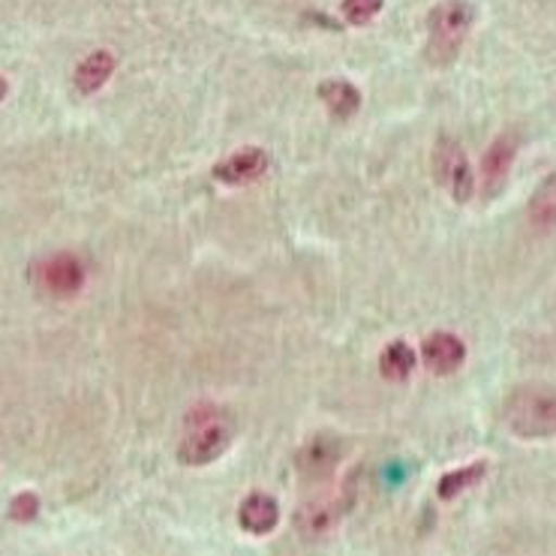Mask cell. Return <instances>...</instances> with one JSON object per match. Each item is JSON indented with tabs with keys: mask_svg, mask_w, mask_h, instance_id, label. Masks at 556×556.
I'll return each instance as SVG.
<instances>
[{
	"mask_svg": "<svg viewBox=\"0 0 556 556\" xmlns=\"http://www.w3.org/2000/svg\"><path fill=\"white\" fill-rule=\"evenodd\" d=\"M508 430L520 440H551L556 437V386L554 382H523L508 391L503 403Z\"/></svg>",
	"mask_w": 556,
	"mask_h": 556,
	"instance_id": "obj_1",
	"label": "cell"
},
{
	"mask_svg": "<svg viewBox=\"0 0 556 556\" xmlns=\"http://www.w3.org/2000/svg\"><path fill=\"white\" fill-rule=\"evenodd\" d=\"M472 22H476V7L469 0H440L427 15V64H454L472 30Z\"/></svg>",
	"mask_w": 556,
	"mask_h": 556,
	"instance_id": "obj_2",
	"label": "cell"
},
{
	"mask_svg": "<svg viewBox=\"0 0 556 556\" xmlns=\"http://www.w3.org/2000/svg\"><path fill=\"white\" fill-rule=\"evenodd\" d=\"M232 421L220 406H195L187 413V433L178 445V460L184 466H207L229 452Z\"/></svg>",
	"mask_w": 556,
	"mask_h": 556,
	"instance_id": "obj_3",
	"label": "cell"
},
{
	"mask_svg": "<svg viewBox=\"0 0 556 556\" xmlns=\"http://www.w3.org/2000/svg\"><path fill=\"white\" fill-rule=\"evenodd\" d=\"M346 457V442L331 430H319L295 452V469L307 484H323L337 472L340 460Z\"/></svg>",
	"mask_w": 556,
	"mask_h": 556,
	"instance_id": "obj_4",
	"label": "cell"
},
{
	"mask_svg": "<svg viewBox=\"0 0 556 556\" xmlns=\"http://www.w3.org/2000/svg\"><path fill=\"white\" fill-rule=\"evenodd\" d=\"M433 175L437 181L452 193L457 205H466L472 193H476V175L466 160L464 148L454 142L452 136H442L437 148H433Z\"/></svg>",
	"mask_w": 556,
	"mask_h": 556,
	"instance_id": "obj_5",
	"label": "cell"
},
{
	"mask_svg": "<svg viewBox=\"0 0 556 556\" xmlns=\"http://www.w3.org/2000/svg\"><path fill=\"white\" fill-rule=\"evenodd\" d=\"M350 505L352 496L346 491L334 493V496H313L307 503L298 505L295 530L301 535H307V539H323L343 520Z\"/></svg>",
	"mask_w": 556,
	"mask_h": 556,
	"instance_id": "obj_6",
	"label": "cell"
},
{
	"mask_svg": "<svg viewBox=\"0 0 556 556\" xmlns=\"http://www.w3.org/2000/svg\"><path fill=\"white\" fill-rule=\"evenodd\" d=\"M268 151H262V148H238L229 156H223L220 163H214L211 168V175H214V181L226 184V187H244V184L260 181L262 175L268 172Z\"/></svg>",
	"mask_w": 556,
	"mask_h": 556,
	"instance_id": "obj_7",
	"label": "cell"
},
{
	"mask_svg": "<svg viewBox=\"0 0 556 556\" xmlns=\"http://www.w3.org/2000/svg\"><path fill=\"white\" fill-rule=\"evenodd\" d=\"M37 280L49 295L70 298L85 286V265L73 253H58V256L39 262Z\"/></svg>",
	"mask_w": 556,
	"mask_h": 556,
	"instance_id": "obj_8",
	"label": "cell"
},
{
	"mask_svg": "<svg viewBox=\"0 0 556 556\" xmlns=\"http://www.w3.org/2000/svg\"><path fill=\"white\" fill-rule=\"evenodd\" d=\"M515 156H518V136L515 132H503L491 142V148L484 151V160H481V187H484V195L491 199L503 190L508 172L515 166Z\"/></svg>",
	"mask_w": 556,
	"mask_h": 556,
	"instance_id": "obj_9",
	"label": "cell"
},
{
	"mask_svg": "<svg viewBox=\"0 0 556 556\" xmlns=\"http://www.w3.org/2000/svg\"><path fill=\"white\" fill-rule=\"evenodd\" d=\"M421 358H425L427 370H433L437 376L454 374L466 362L464 340L457 334H448V331H437L421 343Z\"/></svg>",
	"mask_w": 556,
	"mask_h": 556,
	"instance_id": "obj_10",
	"label": "cell"
},
{
	"mask_svg": "<svg viewBox=\"0 0 556 556\" xmlns=\"http://www.w3.org/2000/svg\"><path fill=\"white\" fill-rule=\"evenodd\" d=\"M280 523V505L268 493H250L238 505V527L250 535H268Z\"/></svg>",
	"mask_w": 556,
	"mask_h": 556,
	"instance_id": "obj_11",
	"label": "cell"
},
{
	"mask_svg": "<svg viewBox=\"0 0 556 556\" xmlns=\"http://www.w3.org/2000/svg\"><path fill=\"white\" fill-rule=\"evenodd\" d=\"M319 100L337 121H350L362 109V91L346 78H328L319 85Z\"/></svg>",
	"mask_w": 556,
	"mask_h": 556,
	"instance_id": "obj_12",
	"label": "cell"
},
{
	"mask_svg": "<svg viewBox=\"0 0 556 556\" xmlns=\"http://www.w3.org/2000/svg\"><path fill=\"white\" fill-rule=\"evenodd\" d=\"M112 73H115V54L105 52V49H97V52L88 54V58L76 66L73 81H76V88L81 93H97L105 81L112 78Z\"/></svg>",
	"mask_w": 556,
	"mask_h": 556,
	"instance_id": "obj_13",
	"label": "cell"
},
{
	"mask_svg": "<svg viewBox=\"0 0 556 556\" xmlns=\"http://www.w3.org/2000/svg\"><path fill=\"white\" fill-rule=\"evenodd\" d=\"M527 214L535 229H556V172L535 187Z\"/></svg>",
	"mask_w": 556,
	"mask_h": 556,
	"instance_id": "obj_14",
	"label": "cell"
},
{
	"mask_svg": "<svg viewBox=\"0 0 556 556\" xmlns=\"http://www.w3.org/2000/svg\"><path fill=\"white\" fill-rule=\"evenodd\" d=\"M415 370V352L406 340H394L389 343L382 355H379V374L391 379V382H401V379H409V374Z\"/></svg>",
	"mask_w": 556,
	"mask_h": 556,
	"instance_id": "obj_15",
	"label": "cell"
},
{
	"mask_svg": "<svg viewBox=\"0 0 556 556\" xmlns=\"http://www.w3.org/2000/svg\"><path fill=\"white\" fill-rule=\"evenodd\" d=\"M484 472H488V464L479 460V464H469L460 466V469H452V472H445L437 484V493H440V500H454V496H460L464 491H469L472 484H479L484 479Z\"/></svg>",
	"mask_w": 556,
	"mask_h": 556,
	"instance_id": "obj_16",
	"label": "cell"
},
{
	"mask_svg": "<svg viewBox=\"0 0 556 556\" xmlns=\"http://www.w3.org/2000/svg\"><path fill=\"white\" fill-rule=\"evenodd\" d=\"M382 10V0H343V18L350 25H367Z\"/></svg>",
	"mask_w": 556,
	"mask_h": 556,
	"instance_id": "obj_17",
	"label": "cell"
},
{
	"mask_svg": "<svg viewBox=\"0 0 556 556\" xmlns=\"http://www.w3.org/2000/svg\"><path fill=\"white\" fill-rule=\"evenodd\" d=\"M37 515V500L30 496V493H25V496H18L13 503V518L18 520H30Z\"/></svg>",
	"mask_w": 556,
	"mask_h": 556,
	"instance_id": "obj_18",
	"label": "cell"
},
{
	"mask_svg": "<svg viewBox=\"0 0 556 556\" xmlns=\"http://www.w3.org/2000/svg\"><path fill=\"white\" fill-rule=\"evenodd\" d=\"M7 91H10V85H7V78L0 76V100H3V97H7Z\"/></svg>",
	"mask_w": 556,
	"mask_h": 556,
	"instance_id": "obj_19",
	"label": "cell"
}]
</instances>
